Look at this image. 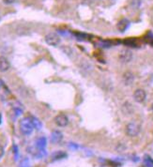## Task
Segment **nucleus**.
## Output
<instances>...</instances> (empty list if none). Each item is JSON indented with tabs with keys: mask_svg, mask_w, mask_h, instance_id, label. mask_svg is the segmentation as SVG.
Instances as JSON below:
<instances>
[{
	"mask_svg": "<svg viewBox=\"0 0 153 167\" xmlns=\"http://www.w3.org/2000/svg\"><path fill=\"white\" fill-rule=\"evenodd\" d=\"M19 129H20V131L24 135H30L34 130V126L32 123L31 117H26L22 118L19 122Z\"/></svg>",
	"mask_w": 153,
	"mask_h": 167,
	"instance_id": "f257e3e1",
	"label": "nucleus"
},
{
	"mask_svg": "<svg viewBox=\"0 0 153 167\" xmlns=\"http://www.w3.org/2000/svg\"><path fill=\"white\" fill-rule=\"evenodd\" d=\"M140 125L136 122H130L126 126V133L130 137H135L139 134L140 132Z\"/></svg>",
	"mask_w": 153,
	"mask_h": 167,
	"instance_id": "f03ea898",
	"label": "nucleus"
},
{
	"mask_svg": "<svg viewBox=\"0 0 153 167\" xmlns=\"http://www.w3.org/2000/svg\"><path fill=\"white\" fill-rule=\"evenodd\" d=\"M44 39L46 43L50 46H58L60 43V38L55 33H48Z\"/></svg>",
	"mask_w": 153,
	"mask_h": 167,
	"instance_id": "7ed1b4c3",
	"label": "nucleus"
},
{
	"mask_svg": "<svg viewBox=\"0 0 153 167\" xmlns=\"http://www.w3.org/2000/svg\"><path fill=\"white\" fill-rule=\"evenodd\" d=\"M133 99L136 102L142 103L146 99V91L142 88H138L133 92Z\"/></svg>",
	"mask_w": 153,
	"mask_h": 167,
	"instance_id": "20e7f679",
	"label": "nucleus"
},
{
	"mask_svg": "<svg viewBox=\"0 0 153 167\" xmlns=\"http://www.w3.org/2000/svg\"><path fill=\"white\" fill-rule=\"evenodd\" d=\"M55 123L58 127H66L69 124V117L64 114H59L55 117Z\"/></svg>",
	"mask_w": 153,
	"mask_h": 167,
	"instance_id": "39448f33",
	"label": "nucleus"
},
{
	"mask_svg": "<svg viewBox=\"0 0 153 167\" xmlns=\"http://www.w3.org/2000/svg\"><path fill=\"white\" fill-rule=\"evenodd\" d=\"M118 57H119L120 61H122L124 63H128L133 59V53L128 49H124V50L120 51Z\"/></svg>",
	"mask_w": 153,
	"mask_h": 167,
	"instance_id": "423d86ee",
	"label": "nucleus"
},
{
	"mask_svg": "<svg viewBox=\"0 0 153 167\" xmlns=\"http://www.w3.org/2000/svg\"><path fill=\"white\" fill-rule=\"evenodd\" d=\"M123 83L125 85H131L134 82V74L131 71H126L123 74Z\"/></svg>",
	"mask_w": 153,
	"mask_h": 167,
	"instance_id": "0eeeda50",
	"label": "nucleus"
},
{
	"mask_svg": "<svg viewBox=\"0 0 153 167\" xmlns=\"http://www.w3.org/2000/svg\"><path fill=\"white\" fill-rule=\"evenodd\" d=\"M63 139V134L60 131H54L51 133V142L53 144H58Z\"/></svg>",
	"mask_w": 153,
	"mask_h": 167,
	"instance_id": "6e6552de",
	"label": "nucleus"
},
{
	"mask_svg": "<svg viewBox=\"0 0 153 167\" xmlns=\"http://www.w3.org/2000/svg\"><path fill=\"white\" fill-rule=\"evenodd\" d=\"M10 68L9 61L8 60L7 57L5 56H0V71L5 72L9 71V69Z\"/></svg>",
	"mask_w": 153,
	"mask_h": 167,
	"instance_id": "1a4fd4ad",
	"label": "nucleus"
},
{
	"mask_svg": "<svg viewBox=\"0 0 153 167\" xmlns=\"http://www.w3.org/2000/svg\"><path fill=\"white\" fill-rule=\"evenodd\" d=\"M129 26H130V21L127 19H121L117 25V30L119 32H125L129 28Z\"/></svg>",
	"mask_w": 153,
	"mask_h": 167,
	"instance_id": "9d476101",
	"label": "nucleus"
},
{
	"mask_svg": "<svg viewBox=\"0 0 153 167\" xmlns=\"http://www.w3.org/2000/svg\"><path fill=\"white\" fill-rule=\"evenodd\" d=\"M47 145V139L45 137L42 136L39 137L38 139L36 140V145L35 147L39 149H45V147Z\"/></svg>",
	"mask_w": 153,
	"mask_h": 167,
	"instance_id": "9b49d317",
	"label": "nucleus"
},
{
	"mask_svg": "<svg viewBox=\"0 0 153 167\" xmlns=\"http://www.w3.org/2000/svg\"><path fill=\"white\" fill-rule=\"evenodd\" d=\"M67 157V154L63 151H56L55 152L53 155H52V159L54 160H62Z\"/></svg>",
	"mask_w": 153,
	"mask_h": 167,
	"instance_id": "f8f14e48",
	"label": "nucleus"
},
{
	"mask_svg": "<svg viewBox=\"0 0 153 167\" xmlns=\"http://www.w3.org/2000/svg\"><path fill=\"white\" fill-rule=\"evenodd\" d=\"M31 117V120H32L34 129H36V130H38V131L41 130L42 127V124L41 121H39V119H38V118L35 117Z\"/></svg>",
	"mask_w": 153,
	"mask_h": 167,
	"instance_id": "ddd939ff",
	"label": "nucleus"
},
{
	"mask_svg": "<svg viewBox=\"0 0 153 167\" xmlns=\"http://www.w3.org/2000/svg\"><path fill=\"white\" fill-rule=\"evenodd\" d=\"M124 44H126L128 46H131V47H136V39H133V38H130V39H127L124 41Z\"/></svg>",
	"mask_w": 153,
	"mask_h": 167,
	"instance_id": "4468645a",
	"label": "nucleus"
},
{
	"mask_svg": "<svg viewBox=\"0 0 153 167\" xmlns=\"http://www.w3.org/2000/svg\"><path fill=\"white\" fill-rule=\"evenodd\" d=\"M30 163H29V160L28 158H24L21 160V162L19 163V167H29Z\"/></svg>",
	"mask_w": 153,
	"mask_h": 167,
	"instance_id": "2eb2a0df",
	"label": "nucleus"
},
{
	"mask_svg": "<svg viewBox=\"0 0 153 167\" xmlns=\"http://www.w3.org/2000/svg\"><path fill=\"white\" fill-rule=\"evenodd\" d=\"M145 165L146 167H153V160L150 159V158H148V159H145Z\"/></svg>",
	"mask_w": 153,
	"mask_h": 167,
	"instance_id": "dca6fc26",
	"label": "nucleus"
},
{
	"mask_svg": "<svg viewBox=\"0 0 153 167\" xmlns=\"http://www.w3.org/2000/svg\"><path fill=\"white\" fill-rule=\"evenodd\" d=\"M13 153H14V156H15V160H17V157H18V147L17 146H13Z\"/></svg>",
	"mask_w": 153,
	"mask_h": 167,
	"instance_id": "f3484780",
	"label": "nucleus"
},
{
	"mask_svg": "<svg viewBox=\"0 0 153 167\" xmlns=\"http://www.w3.org/2000/svg\"><path fill=\"white\" fill-rule=\"evenodd\" d=\"M4 154H5V149L1 145H0V159L4 156Z\"/></svg>",
	"mask_w": 153,
	"mask_h": 167,
	"instance_id": "a211bd4d",
	"label": "nucleus"
},
{
	"mask_svg": "<svg viewBox=\"0 0 153 167\" xmlns=\"http://www.w3.org/2000/svg\"><path fill=\"white\" fill-rule=\"evenodd\" d=\"M3 2L5 3V4H12L13 2H15V0H3Z\"/></svg>",
	"mask_w": 153,
	"mask_h": 167,
	"instance_id": "6ab92c4d",
	"label": "nucleus"
},
{
	"mask_svg": "<svg viewBox=\"0 0 153 167\" xmlns=\"http://www.w3.org/2000/svg\"><path fill=\"white\" fill-rule=\"evenodd\" d=\"M149 42L153 46V37H151V38H149Z\"/></svg>",
	"mask_w": 153,
	"mask_h": 167,
	"instance_id": "aec40b11",
	"label": "nucleus"
},
{
	"mask_svg": "<svg viewBox=\"0 0 153 167\" xmlns=\"http://www.w3.org/2000/svg\"><path fill=\"white\" fill-rule=\"evenodd\" d=\"M4 86V84H3V82L1 81V80H0V89H1V88H3Z\"/></svg>",
	"mask_w": 153,
	"mask_h": 167,
	"instance_id": "412c9836",
	"label": "nucleus"
},
{
	"mask_svg": "<svg viewBox=\"0 0 153 167\" xmlns=\"http://www.w3.org/2000/svg\"><path fill=\"white\" fill-rule=\"evenodd\" d=\"M1 122H2V114H0V124H1Z\"/></svg>",
	"mask_w": 153,
	"mask_h": 167,
	"instance_id": "4be33fe9",
	"label": "nucleus"
},
{
	"mask_svg": "<svg viewBox=\"0 0 153 167\" xmlns=\"http://www.w3.org/2000/svg\"><path fill=\"white\" fill-rule=\"evenodd\" d=\"M151 109H152V112H153V103H152V105H151Z\"/></svg>",
	"mask_w": 153,
	"mask_h": 167,
	"instance_id": "5701e85b",
	"label": "nucleus"
}]
</instances>
